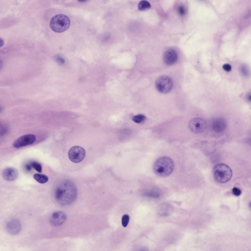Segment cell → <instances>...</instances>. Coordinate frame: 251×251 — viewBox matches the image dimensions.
Instances as JSON below:
<instances>
[{"label": "cell", "mask_w": 251, "mask_h": 251, "mask_svg": "<svg viewBox=\"0 0 251 251\" xmlns=\"http://www.w3.org/2000/svg\"><path fill=\"white\" fill-rule=\"evenodd\" d=\"M223 68L227 72L230 71L231 69V65L228 64H225L223 65Z\"/></svg>", "instance_id": "23"}, {"label": "cell", "mask_w": 251, "mask_h": 251, "mask_svg": "<svg viewBox=\"0 0 251 251\" xmlns=\"http://www.w3.org/2000/svg\"><path fill=\"white\" fill-rule=\"evenodd\" d=\"M87 0H79L78 1L80 2H84L86 1Z\"/></svg>", "instance_id": "26"}, {"label": "cell", "mask_w": 251, "mask_h": 251, "mask_svg": "<svg viewBox=\"0 0 251 251\" xmlns=\"http://www.w3.org/2000/svg\"><path fill=\"white\" fill-rule=\"evenodd\" d=\"M172 206L170 204L163 203L160 205L158 207L157 213L160 216H166L170 215L173 210Z\"/></svg>", "instance_id": "14"}, {"label": "cell", "mask_w": 251, "mask_h": 251, "mask_svg": "<svg viewBox=\"0 0 251 251\" xmlns=\"http://www.w3.org/2000/svg\"><path fill=\"white\" fill-rule=\"evenodd\" d=\"M68 157L72 162L78 163L82 161L86 155L84 149L80 146H76L72 147L68 152Z\"/></svg>", "instance_id": "6"}, {"label": "cell", "mask_w": 251, "mask_h": 251, "mask_svg": "<svg viewBox=\"0 0 251 251\" xmlns=\"http://www.w3.org/2000/svg\"><path fill=\"white\" fill-rule=\"evenodd\" d=\"M155 86L157 90L160 93H167L172 89L173 86L171 78L166 75L160 76L156 80Z\"/></svg>", "instance_id": "5"}, {"label": "cell", "mask_w": 251, "mask_h": 251, "mask_svg": "<svg viewBox=\"0 0 251 251\" xmlns=\"http://www.w3.org/2000/svg\"><path fill=\"white\" fill-rule=\"evenodd\" d=\"M77 195L75 186L69 180L61 182L55 191V197L56 201L63 206H67L72 204L75 200Z\"/></svg>", "instance_id": "1"}, {"label": "cell", "mask_w": 251, "mask_h": 251, "mask_svg": "<svg viewBox=\"0 0 251 251\" xmlns=\"http://www.w3.org/2000/svg\"><path fill=\"white\" fill-rule=\"evenodd\" d=\"M32 167L31 165L30 164H27L25 165V168L28 171H30L32 169Z\"/></svg>", "instance_id": "25"}, {"label": "cell", "mask_w": 251, "mask_h": 251, "mask_svg": "<svg viewBox=\"0 0 251 251\" xmlns=\"http://www.w3.org/2000/svg\"><path fill=\"white\" fill-rule=\"evenodd\" d=\"M5 226L7 232L13 235L19 233L21 228L20 222L15 218H12L8 220L6 223Z\"/></svg>", "instance_id": "9"}, {"label": "cell", "mask_w": 251, "mask_h": 251, "mask_svg": "<svg viewBox=\"0 0 251 251\" xmlns=\"http://www.w3.org/2000/svg\"><path fill=\"white\" fill-rule=\"evenodd\" d=\"M129 220V217L127 214L124 215L122 218V226L124 227H126L127 225Z\"/></svg>", "instance_id": "19"}, {"label": "cell", "mask_w": 251, "mask_h": 251, "mask_svg": "<svg viewBox=\"0 0 251 251\" xmlns=\"http://www.w3.org/2000/svg\"><path fill=\"white\" fill-rule=\"evenodd\" d=\"M33 177L35 180L41 184L45 183L48 180V176L44 174L36 173L34 175Z\"/></svg>", "instance_id": "15"}, {"label": "cell", "mask_w": 251, "mask_h": 251, "mask_svg": "<svg viewBox=\"0 0 251 251\" xmlns=\"http://www.w3.org/2000/svg\"><path fill=\"white\" fill-rule=\"evenodd\" d=\"M207 126L206 122L203 119L196 117L191 119L189 122L188 126L190 130L195 134L201 133L205 130Z\"/></svg>", "instance_id": "7"}, {"label": "cell", "mask_w": 251, "mask_h": 251, "mask_svg": "<svg viewBox=\"0 0 251 251\" xmlns=\"http://www.w3.org/2000/svg\"><path fill=\"white\" fill-rule=\"evenodd\" d=\"M179 14L181 15H184L185 13V10L184 7L183 6H180L178 9Z\"/></svg>", "instance_id": "22"}, {"label": "cell", "mask_w": 251, "mask_h": 251, "mask_svg": "<svg viewBox=\"0 0 251 251\" xmlns=\"http://www.w3.org/2000/svg\"><path fill=\"white\" fill-rule=\"evenodd\" d=\"M31 166L37 171L39 173H41L42 171V167L41 164L36 162H31L30 164Z\"/></svg>", "instance_id": "18"}, {"label": "cell", "mask_w": 251, "mask_h": 251, "mask_svg": "<svg viewBox=\"0 0 251 251\" xmlns=\"http://www.w3.org/2000/svg\"><path fill=\"white\" fill-rule=\"evenodd\" d=\"M70 20L66 15L60 14L55 15L51 19L50 26L53 31L58 33L63 32L69 28Z\"/></svg>", "instance_id": "3"}, {"label": "cell", "mask_w": 251, "mask_h": 251, "mask_svg": "<svg viewBox=\"0 0 251 251\" xmlns=\"http://www.w3.org/2000/svg\"><path fill=\"white\" fill-rule=\"evenodd\" d=\"M2 175L5 180L12 181L15 180L18 176L17 171L14 168L8 167L4 169L2 171Z\"/></svg>", "instance_id": "12"}, {"label": "cell", "mask_w": 251, "mask_h": 251, "mask_svg": "<svg viewBox=\"0 0 251 251\" xmlns=\"http://www.w3.org/2000/svg\"><path fill=\"white\" fill-rule=\"evenodd\" d=\"M232 192L234 195L238 196L241 194V191L239 188L237 187H234L232 189Z\"/></svg>", "instance_id": "21"}, {"label": "cell", "mask_w": 251, "mask_h": 251, "mask_svg": "<svg viewBox=\"0 0 251 251\" xmlns=\"http://www.w3.org/2000/svg\"><path fill=\"white\" fill-rule=\"evenodd\" d=\"M67 219L66 214L61 211H57L53 213L49 219L50 224L54 226H60L64 223Z\"/></svg>", "instance_id": "10"}, {"label": "cell", "mask_w": 251, "mask_h": 251, "mask_svg": "<svg viewBox=\"0 0 251 251\" xmlns=\"http://www.w3.org/2000/svg\"><path fill=\"white\" fill-rule=\"evenodd\" d=\"M226 125V122L225 119L222 117L217 118L213 121L212 128L215 132L219 133L225 129Z\"/></svg>", "instance_id": "13"}, {"label": "cell", "mask_w": 251, "mask_h": 251, "mask_svg": "<svg viewBox=\"0 0 251 251\" xmlns=\"http://www.w3.org/2000/svg\"><path fill=\"white\" fill-rule=\"evenodd\" d=\"M174 167V162L170 158L163 156L156 160L153 164V169L156 175L164 177L168 176L172 173Z\"/></svg>", "instance_id": "2"}, {"label": "cell", "mask_w": 251, "mask_h": 251, "mask_svg": "<svg viewBox=\"0 0 251 251\" xmlns=\"http://www.w3.org/2000/svg\"><path fill=\"white\" fill-rule=\"evenodd\" d=\"M146 118V117L144 115L139 114L134 116L132 119L134 122L139 123L144 121Z\"/></svg>", "instance_id": "17"}, {"label": "cell", "mask_w": 251, "mask_h": 251, "mask_svg": "<svg viewBox=\"0 0 251 251\" xmlns=\"http://www.w3.org/2000/svg\"><path fill=\"white\" fill-rule=\"evenodd\" d=\"M151 7V5L149 2L146 0L141 1L138 5V9L140 11L148 10Z\"/></svg>", "instance_id": "16"}, {"label": "cell", "mask_w": 251, "mask_h": 251, "mask_svg": "<svg viewBox=\"0 0 251 251\" xmlns=\"http://www.w3.org/2000/svg\"><path fill=\"white\" fill-rule=\"evenodd\" d=\"M215 180L220 183L228 181L232 176V172L228 165L224 163H219L215 165L213 170Z\"/></svg>", "instance_id": "4"}, {"label": "cell", "mask_w": 251, "mask_h": 251, "mask_svg": "<svg viewBox=\"0 0 251 251\" xmlns=\"http://www.w3.org/2000/svg\"><path fill=\"white\" fill-rule=\"evenodd\" d=\"M36 140V137L33 134L25 135L16 139L13 143V145L14 148H18L32 144L35 142Z\"/></svg>", "instance_id": "8"}, {"label": "cell", "mask_w": 251, "mask_h": 251, "mask_svg": "<svg viewBox=\"0 0 251 251\" xmlns=\"http://www.w3.org/2000/svg\"><path fill=\"white\" fill-rule=\"evenodd\" d=\"M148 196L155 198H158L160 196L159 193L155 191H151L146 193Z\"/></svg>", "instance_id": "20"}, {"label": "cell", "mask_w": 251, "mask_h": 251, "mask_svg": "<svg viewBox=\"0 0 251 251\" xmlns=\"http://www.w3.org/2000/svg\"><path fill=\"white\" fill-rule=\"evenodd\" d=\"M56 60L57 62L61 64H63L64 62V59L58 56L56 57Z\"/></svg>", "instance_id": "24"}, {"label": "cell", "mask_w": 251, "mask_h": 251, "mask_svg": "<svg viewBox=\"0 0 251 251\" xmlns=\"http://www.w3.org/2000/svg\"><path fill=\"white\" fill-rule=\"evenodd\" d=\"M178 55L176 52L173 50H169L164 53L163 59L164 63L167 65H171L175 63L177 61Z\"/></svg>", "instance_id": "11"}]
</instances>
